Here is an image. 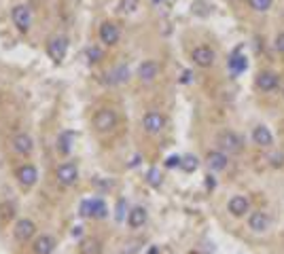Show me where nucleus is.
<instances>
[{
	"label": "nucleus",
	"instance_id": "cd10ccee",
	"mask_svg": "<svg viewBox=\"0 0 284 254\" xmlns=\"http://www.w3.org/2000/svg\"><path fill=\"white\" fill-rule=\"evenodd\" d=\"M180 159H182V157H176V155H172V157L168 159L166 165H168V167H180Z\"/></svg>",
	"mask_w": 284,
	"mask_h": 254
},
{
	"label": "nucleus",
	"instance_id": "2eb2a0df",
	"mask_svg": "<svg viewBox=\"0 0 284 254\" xmlns=\"http://www.w3.org/2000/svg\"><path fill=\"white\" fill-rule=\"evenodd\" d=\"M278 85H280V79H278L276 72H272V70H261V72L257 74V87L261 91H265V94L278 89Z\"/></svg>",
	"mask_w": 284,
	"mask_h": 254
},
{
	"label": "nucleus",
	"instance_id": "ddd939ff",
	"mask_svg": "<svg viewBox=\"0 0 284 254\" xmlns=\"http://www.w3.org/2000/svg\"><path fill=\"white\" fill-rule=\"evenodd\" d=\"M227 210H229L231 216L242 218L244 214H248V210H250V199H248L246 195H233L231 199L227 201Z\"/></svg>",
	"mask_w": 284,
	"mask_h": 254
},
{
	"label": "nucleus",
	"instance_id": "f8f14e48",
	"mask_svg": "<svg viewBox=\"0 0 284 254\" xmlns=\"http://www.w3.org/2000/svg\"><path fill=\"white\" fill-rule=\"evenodd\" d=\"M13 24L17 26V30L28 32L32 26V11L28 9L26 4H17L15 9H13Z\"/></svg>",
	"mask_w": 284,
	"mask_h": 254
},
{
	"label": "nucleus",
	"instance_id": "f3484780",
	"mask_svg": "<svg viewBox=\"0 0 284 254\" xmlns=\"http://www.w3.org/2000/svg\"><path fill=\"white\" fill-rule=\"evenodd\" d=\"M269 224H272V221H269V216L265 214V212H252L250 216H248V229H250L252 233H265L269 229Z\"/></svg>",
	"mask_w": 284,
	"mask_h": 254
},
{
	"label": "nucleus",
	"instance_id": "f257e3e1",
	"mask_svg": "<svg viewBox=\"0 0 284 254\" xmlns=\"http://www.w3.org/2000/svg\"><path fill=\"white\" fill-rule=\"evenodd\" d=\"M216 144H218V148H221L225 155H238V153L244 151L242 138H240L236 131H231V129H225V131L218 133Z\"/></svg>",
	"mask_w": 284,
	"mask_h": 254
},
{
	"label": "nucleus",
	"instance_id": "f03ea898",
	"mask_svg": "<svg viewBox=\"0 0 284 254\" xmlns=\"http://www.w3.org/2000/svg\"><path fill=\"white\" fill-rule=\"evenodd\" d=\"M117 127V112L112 108H100L94 117V129L98 133H108Z\"/></svg>",
	"mask_w": 284,
	"mask_h": 254
},
{
	"label": "nucleus",
	"instance_id": "423d86ee",
	"mask_svg": "<svg viewBox=\"0 0 284 254\" xmlns=\"http://www.w3.org/2000/svg\"><path fill=\"white\" fill-rule=\"evenodd\" d=\"M15 180L21 189H32L38 182V169L32 163H21L15 169Z\"/></svg>",
	"mask_w": 284,
	"mask_h": 254
},
{
	"label": "nucleus",
	"instance_id": "4468645a",
	"mask_svg": "<svg viewBox=\"0 0 284 254\" xmlns=\"http://www.w3.org/2000/svg\"><path fill=\"white\" fill-rule=\"evenodd\" d=\"M100 40L104 42L106 47H112V45H117L119 38H121V32H119V26L117 24H112V21H104V24L100 26Z\"/></svg>",
	"mask_w": 284,
	"mask_h": 254
},
{
	"label": "nucleus",
	"instance_id": "6e6552de",
	"mask_svg": "<svg viewBox=\"0 0 284 254\" xmlns=\"http://www.w3.org/2000/svg\"><path fill=\"white\" fill-rule=\"evenodd\" d=\"M163 127H166V117L157 110H151L142 117V129H144L148 136H157V133L163 131Z\"/></svg>",
	"mask_w": 284,
	"mask_h": 254
},
{
	"label": "nucleus",
	"instance_id": "39448f33",
	"mask_svg": "<svg viewBox=\"0 0 284 254\" xmlns=\"http://www.w3.org/2000/svg\"><path fill=\"white\" fill-rule=\"evenodd\" d=\"M81 216H85V218H106L108 216V206H106L100 197L85 199L81 203Z\"/></svg>",
	"mask_w": 284,
	"mask_h": 254
},
{
	"label": "nucleus",
	"instance_id": "412c9836",
	"mask_svg": "<svg viewBox=\"0 0 284 254\" xmlns=\"http://www.w3.org/2000/svg\"><path fill=\"white\" fill-rule=\"evenodd\" d=\"M74 133L72 131H62L60 138H58V151L62 155H70V151H72V144H74Z\"/></svg>",
	"mask_w": 284,
	"mask_h": 254
},
{
	"label": "nucleus",
	"instance_id": "b1692460",
	"mask_svg": "<svg viewBox=\"0 0 284 254\" xmlns=\"http://www.w3.org/2000/svg\"><path fill=\"white\" fill-rule=\"evenodd\" d=\"M146 182H148V185H151V187H155V189H157V187H161V182H163V176H161V172H159L157 167L148 169V174H146Z\"/></svg>",
	"mask_w": 284,
	"mask_h": 254
},
{
	"label": "nucleus",
	"instance_id": "5701e85b",
	"mask_svg": "<svg viewBox=\"0 0 284 254\" xmlns=\"http://www.w3.org/2000/svg\"><path fill=\"white\" fill-rule=\"evenodd\" d=\"M197 165H200V159H197L195 155H184V157L180 159V169H184L187 174L195 172Z\"/></svg>",
	"mask_w": 284,
	"mask_h": 254
},
{
	"label": "nucleus",
	"instance_id": "9b49d317",
	"mask_svg": "<svg viewBox=\"0 0 284 254\" xmlns=\"http://www.w3.org/2000/svg\"><path fill=\"white\" fill-rule=\"evenodd\" d=\"M191 60L200 68H210L216 60V53H214V49H210L208 45H200L191 51Z\"/></svg>",
	"mask_w": 284,
	"mask_h": 254
},
{
	"label": "nucleus",
	"instance_id": "7ed1b4c3",
	"mask_svg": "<svg viewBox=\"0 0 284 254\" xmlns=\"http://www.w3.org/2000/svg\"><path fill=\"white\" fill-rule=\"evenodd\" d=\"M55 180L62 187H74L79 182V167H76V163H72V161L60 163L55 167Z\"/></svg>",
	"mask_w": 284,
	"mask_h": 254
},
{
	"label": "nucleus",
	"instance_id": "1a4fd4ad",
	"mask_svg": "<svg viewBox=\"0 0 284 254\" xmlns=\"http://www.w3.org/2000/svg\"><path fill=\"white\" fill-rule=\"evenodd\" d=\"M58 248V239L51 233H40L32 239V252L34 254H53Z\"/></svg>",
	"mask_w": 284,
	"mask_h": 254
},
{
	"label": "nucleus",
	"instance_id": "dca6fc26",
	"mask_svg": "<svg viewBox=\"0 0 284 254\" xmlns=\"http://www.w3.org/2000/svg\"><path fill=\"white\" fill-rule=\"evenodd\" d=\"M146 221H148V212H146V208L136 206V208H132L130 212H127V227L134 229V231H138V229L144 227Z\"/></svg>",
	"mask_w": 284,
	"mask_h": 254
},
{
	"label": "nucleus",
	"instance_id": "a211bd4d",
	"mask_svg": "<svg viewBox=\"0 0 284 254\" xmlns=\"http://www.w3.org/2000/svg\"><path fill=\"white\" fill-rule=\"evenodd\" d=\"M206 165H208L214 174L223 172V169H227V165H229V157H227L223 151H210L206 155Z\"/></svg>",
	"mask_w": 284,
	"mask_h": 254
},
{
	"label": "nucleus",
	"instance_id": "bb28decb",
	"mask_svg": "<svg viewBox=\"0 0 284 254\" xmlns=\"http://www.w3.org/2000/svg\"><path fill=\"white\" fill-rule=\"evenodd\" d=\"M87 58H89V64H96V62L102 60V51L98 47H91L89 51H87Z\"/></svg>",
	"mask_w": 284,
	"mask_h": 254
},
{
	"label": "nucleus",
	"instance_id": "9d476101",
	"mask_svg": "<svg viewBox=\"0 0 284 254\" xmlns=\"http://www.w3.org/2000/svg\"><path fill=\"white\" fill-rule=\"evenodd\" d=\"M11 146H13V151H15L17 155H21V157H30L32 151H34V140H32L30 133L19 131V133L13 136Z\"/></svg>",
	"mask_w": 284,
	"mask_h": 254
},
{
	"label": "nucleus",
	"instance_id": "6ab92c4d",
	"mask_svg": "<svg viewBox=\"0 0 284 254\" xmlns=\"http://www.w3.org/2000/svg\"><path fill=\"white\" fill-rule=\"evenodd\" d=\"M157 74H159V66H157V62H153V60H146L138 66V79L142 83H153L157 79Z\"/></svg>",
	"mask_w": 284,
	"mask_h": 254
},
{
	"label": "nucleus",
	"instance_id": "a878e982",
	"mask_svg": "<svg viewBox=\"0 0 284 254\" xmlns=\"http://www.w3.org/2000/svg\"><path fill=\"white\" fill-rule=\"evenodd\" d=\"M138 6V0H121V4H119V11L123 13H132L134 9Z\"/></svg>",
	"mask_w": 284,
	"mask_h": 254
},
{
	"label": "nucleus",
	"instance_id": "7c9ffc66",
	"mask_svg": "<svg viewBox=\"0 0 284 254\" xmlns=\"http://www.w3.org/2000/svg\"><path fill=\"white\" fill-rule=\"evenodd\" d=\"M206 178H208V180H206V185H208V189H212V187H216V180H214V178H212V176H206Z\"/></svg>",
	"mask_w": 284,
	"mask_h": 254
},
{
	"label": "nucleus",
	"instance_id": "0eeeda50",
	"mask_svg": "<svg viewBox=\"0 0 284 254\" xmlns=\"http://www.w3.org/2000/svg\"><path fill=\"white\" fill-rule=\"evenodd\" d=\"M66 51H68V38L66 36L55 34V36L49 38V42H47V55L55 64H60L64 58H66Z\"/></svg>",
	"mask_w": 284,
	"mask_h": 254
},
{
	"label": "nucleus",
	"instance_id": "20e7f679",
	"mask_svg": "<svg viewBox=\"0 0 284 254\" xmlns=\"http://www.w3.org/2000/svg\"><path fill=\"white\" fill-rule=\"evenodd\" d=\"M13 237H15V242H19V244L30 242V239L36 237V222H34L32 218H19L15 222V227H13Z\"/></svg>",
	"mask_w": 284,
	"mask_h": 254
},
{
	"label": "nucleus",
	"instance_id": "c85d7f7f",
	"mask_svg": "<svg viewBox=\"0 0 284 254\" xmlns=\"http://www.w3.org/2000/svg\"><path fill=\"white\" fill-rule=\"evenodd\" d=\"M276 47H278L280 53H284V32L278 34V38H276Z\"/></svg>",
	"mask_w": 284,
	"mask_h": 254
},
{
	"label": "nucleus",
	"instance_id": "4be33fe9",
	"mask_svg": "<svg viewBox=\"0 0 284 254\" xmlns=\"http://www.w3.org/2000/svg\"><path fill=\"white\" fill-rule=\"evenodd\" d=\"M246 68H248V60L244 58V55H240V51H236L229 58V70L233 74H242Z\"/></svg>",
	"mask_w": 284,
	"mask_h": 254
},
{
	"label": "nucleus",
	"instance_id": "473e14b6",
	"mask_svg": "<svg viewBox=\"0 0 284 254\" xmlns=\"http://www.w3.org/2000/svg\"><path fill=\"white\" fill-rule=\"evenodd\" d=\"M155 2H159V0H155Z\"/></svg>",
	"mask_w": 284,
	"mask_h": 254
},
{
	"label": "nucleus",
	"instance_id": "393cba45",
	"mask_svg": "<svg viewBox=\"0 0 284 254\" xmlns=\"http://www.w3.org/2000/svg\"><path fill=\"white\" fill-rule=\"evenodd\" d=\"M248 4H250L257 13H267L269 9H272L274 0H248Z\"/></svg>",
	"mask_w": 284,
	"mask_h": 254
},
{
	"label": "nucleus",
	"instance_id": "aec40b11",
	"mask_svg": "<svg viewBox=\"0 0 284 254\" xmlns=\"http://www.w3.org/2000/svg\"><path fill=\"white\" fill-rule=\"evenodd\" d=\"M252 142L257 144V146H261V148H269V146L274 144V133L269 131V127L257 125L252 129Z\"/></svg>",
	"mask_w": 284,
	"mask_h": 254
},
{
	"label": "nucleus",
	"instance_id": "2f4dec72",
	"mask_svg": "<svg viewBox=\"0 0 284 254\" xmlns=\"http://www.w3.org/2000/svg\"><path fill=\"white\" fill-rule=\"evenodd\" d=\"M81 235V227H74L72 229V237H79Z\"/></svg>",
	"mask_w": 284,
	"mask_h": 254
},
{
	"label": "nucleus",
	"instance_id": "c756f323",
	"mask_svg": "<svg viewBox=\"0 0 284 254\" xmlns=\"http://www.w3.org/2000/svg\"><path fill=\"white\" fill-rule=\"evenodd\" d=\"M123 206H125V201L121 199V201H119V212H117V221H123V218H125V214H123Z\"/></svg>",
	"mask_w": 284,
	"mask_h": 254
}]
</instances>
